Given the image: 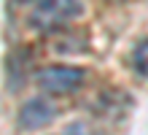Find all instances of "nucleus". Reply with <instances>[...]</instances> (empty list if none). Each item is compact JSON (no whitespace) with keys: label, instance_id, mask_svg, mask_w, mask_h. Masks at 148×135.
<instances>
[{"label":"nucleus","instance_id":"nucleus-1","mask_svg":"<svg viewBox=\"0 0 148 135\" xmlns=\"http://www.w3.org/2000/svg\"><path fill=\"white\" fill-rule=\"evenodd\" d=\"M84 84V70L73 65H49L38 70V87L51 95H67Z\"/></svg>","mask_w":148,"mask_h":135},{"label":"nucleus","instance_id":"nucleus-2","mask_svg":"<svg viewBox=\"0 0 148 135\" xmlns=\"http://www.w3.org/2000/svg\"><path fill=\"white\" fill-rule=\"evenodd\" d=\"M78 14V0H40V6L32 14V27L40 30H54V27L65 24Z\"/></svg>","mask_w":148,"mask_h":135},{"label":"nucleus","instance_id":"nucleus-3","mask_svg":"<svg viewBox=\"0 0 148 135\" xmlns=\"http://www.w3.org/2000/svg\"><path fill=\"white\" fill-rule=\"evenodd\" d=\"M51 119H54V105L49 100H40V97L27 100L19 111V124L24 130H38L43 124H49Z\"/></svg>","mask_w":148,"mask_h":135},{"label":"nucleus","instance_id":"nucleus-4","mask_svg":"<svg viewBox=\"0 0 148 135\" xmlns=\"http://www.w3.org/2000/svg\"><path fill=\"white\" fill-rule=\"evenodd\" d=\"M132 60H135V68H137V73L148 76V41L137 43V49H135V54H132Z\"/></svg>","mask_w":148,"mask_h":135},{"label":"nucleus","instance_id":"nucleus-5","mask_svg":"<svg viewBox=\"0 0 148 135\" xmlns=\"http://www.w3.org/2000/svg\"><path fill=\"white\" fill-rule=\"evenodd\" d=\"M19 3H30V0H19Z\"/></svg>","mask_w":148,"mask_h":135},{"label":"nucleus","instance_id":"nucleus-6","mask_svg":"<svg viewBox=\"0 0 148 135\" xmlns=\"http://www.w3.org/2000/svg\"><path fill=\"white\" fill-rule=\"evenodd\" d=\"M89 135H94V132H89Z\"/></svg>","mask_w":148,"mask_h":135}]
</instances>
